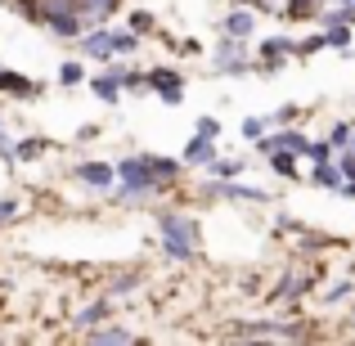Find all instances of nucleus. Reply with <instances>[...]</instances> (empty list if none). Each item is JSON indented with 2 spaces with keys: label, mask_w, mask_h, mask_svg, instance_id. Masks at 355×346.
Wrapping results in <instances>:
<instances>
[{
  "label": "nucleus",
  "mask_w": 355,
  "mask_h": 346,
  "mask_svg": "<svg viewBox=\"0 0 355 346\" xmlns=\"http://www.w3.org/2000/svg\"><path fill=\"white\" fill-rule=\"evenodd\" d=\"M157 230H162L166 257L189 261L193 252H198V225H193L189 216H180V211H162V216H157Z\"/></svg>",
  "instance_id": "nucleus-1"
},
{
  "label": "nucleus",
  "mask_w": 355,
  "mask_h": 346,
  "mask_svg": "<svg viewBox=\"0 0 355 346\" xmlns=\"http://www.w3.org/2000/svg\"><path fill=\"white\" fill-rule=\"evenodd\" d=\"M261 77H275V72H284L288 68V54H297V41L293 36H270V41H261Z\"/></svg>",
  "instance_id": "nucleus-2"
},
{
  "label": "nucleus",
  "mask_w": 355,
  "mask_h": 346,
  "mask_svg": "<svg viewBox=\"0 0 355 346\" xmlns=\"http://www.w3.org/2000/svg\"><path fill=\"white\" fill-rule=\"evenodd\" d=\"M148 90H153L157 99H162L166 108H175L184 99V77L180 68H148Z\"/></svg>",
  "instance_id": "nucleus-3"
},
{
  "label": "nucleus",
  "mask_w": 355,
  "mask_h": 346,
  "mask_svg": "<svg viewBox=\"0 0 355 346\" xmlns=\"http://www.w3.org/2000/svg\"><path fill=\"white\" fill-rule=\"evenodd\" d=\"M211 59H216V72H225V77H243V72H252L248 50H243L239 36H220V45H216Z\"/></svg>",
  "instance_id": "nucleus-4"
},
{
  "label": "nucleus",
  "mask_w": 355,
  "mask_h": 346,
  "mask_svg": "<svg viewBox=\"0 0 355 346\" xmlns=\"http://www.w3.org/2000/svg\"><path fill=\"white\" fill-rule=\"evenodd\" d=\"M257 148L261 153H275V148H288V153H297V157H306V148H311V139L302 135V130H275V135H261L257 139Z\"/></svg>",
  "instance_id": "nucleus-5"
},
{
  "label": "nucleus",
  "mask_w": 355,
  "mask_h": 346,
  "mask_svg": "<svg viewBox=\"0 0 355 346\" xmlns=\"http://www.w3.org/2000/svg\"><path fill=\"white\" fill-rule=\"evenodd\" d=\"M77 175L81 184H95V189H113L117 184V166H108V162H77Z\"/></svg>",
  "instance_id": "nucleus-6"
},
{
  "label": "nucleus",
  "mask_w": 355,
  "mask_h": 346,
  "mask_svg": "<svg viewBox=\"0 0 355 346\" xmlns=\"http://www.w3.org/2000/svg\"><path fill=\"white\" fill-rule=\"evenodd\" d=\"M220 32H225V36H239V41H248V36L257 32V9H252V5H239L234 14H225Z\"/></svg>",
  "instance_id": "nucleus-7"
},
{
  "label": "nucleus",
  "mask_w": 355,
  "mask_h": 346,
  "mask_svg": "<svg viewBox=\"0 0 355 346\" xmlns=\"http://www.w3.org/2000/svg\"><path fill=\"white\" fill-rule=\"evenodd\" d=\"M81 54H86V59H113V32L86 27V32H81Z\"/></svg>",
  "instance_id": "nucleus-8"
},
{
  "label": "nucleus",
  "mask_w": 355,
  "mask_h": 346,
  "mask_svg": "<svg viewBox=\"0 0 355 346\" xmlns=\"http://www.w3.org/2000/svg\"><path fill=\"white\" fill-rule=\"evenodd\" d=\"M0 90H5V95H14V99H36V95H41V86H36V81H27L23 72H14V68H0Z\"/></svg>",
  "instance_id": "nucleus-9"
},
{
  "label": "nucleus",
  "mask_w": 355,
  "mask_h": 346,
  "mask_svg": "<svg viewBox=\"0 0 355 346\" xmlns=\"http://www.w3.org/2000/svg\"><path fill=\"white\" fill-rule=\"evenodd\" d=\"M211 157H216V139H207V135H193L189 144H184V157H180V166H207Z\"/></svg>",
  "instance_id": "nucleus-10"
},
{
  "label": "nucleus",
  "mask_w": 355,
  "mask_h": 346,
  "mask_svg": "<svg viewBox=\"0 0 355 346\" xmlns=\"http://www.w3.org/2000/svg\"><path fill=\"white\" fill-rule=\"evenodd\" d=\"M121 9V0H77V14L86 18L90 27H99V23H108V18H113Z\"/></svg>",
  "instance_id": "nucleus-11"
},
{
  "label": "nucleus",
  "mask_w": 355,
  "mask_h": 346,
  "mask_svg": "<svg viewBox=\"0 0 355 346\" xmlns=\"http://www.w3.org/2000/svg\"><path fill=\"white\" fill-rule=\"evenodd\" d=\"M108 315H113V297H99V302L81 306V311L72 315V324H77V329H95V324H104Z\"/></svg>",
  "instance_id": "nucleus-12"
},
{
  "label": "nucleus",
  "mask_w": 355,
  "mask_h": 346,
  "mask_svg": "<svg viewBox=\"0 0 355 346\" xmlns=\"http://www.w3.org/2000/svg\"><path fill=\"white\" fill-rule=\"evenodd\" d=\"M86 333H90L95 346H126V342H135L121 324H95V329H86Z\"/></svg>",
  "instance_id": "nucleus-13"
},
{
  "label": "nucleus",
  "mask_w": 355,
  "mask_h": 346,
  "mask_svg": "<svg viewBox=\"0 0 355 346\" xmlns=\"http://www.w3.org/2000/svg\"><path fill=\"white\" fill-rule=\"evenodd\" d=\"M302 293H311V275H306V270H293V275L275 288V302H293V297H302Z\"/></svg>",
  "instance_id": "nucleus-14"
},
{
  "label": "nucleus",
  "mask_w": 355,
  "mask_h": 346,
  "mask_svg": "<svg viewBox=\"0 0 355 346\" xmlns=\"http://www.w3.org/2000/svg\"><path fill=\"white\" fill-rule=\"evenodd\" d=\"M144 162H148V171H153V180H157V184H171L175 175H180V162H175V157H157V153H144Z\"/></svg>",
  "instance_id": "nucleus-15"
},
{
  "label": "nucleus",
  "mask_w": 355,
  "mask_h": 346,
  "mask_svg": "<svg viewBox=\"0 0 355 346\" xmlns=\"http://www.w3.org/2000/svg\"><path fill=\"white\" fill-rule=\"evenodd\" d=\"M311 184H320V189H342V171H338V162H315L311 166Z\"/></svg>",
  "instance_id": "nucleus-16"
},
{
  "label": "nucleus",
  "mask_w": 355,
  "mask_h": 346,
  "mask_svg": "<svg viewBox=\"0 0 355 346\" xmlns=\"http://www.w3.org/2000/svg\"><path fill=\"white\" fill-rule=\"evenodd\" d=\"M41 153H50V139H41V135H27V139H18V144H14L18 162H36Z\"/></svg>",
  "instance_id": "nucleus-17"
},
{
  "label": "nucleus",
  "mask_w": 355,
  "mask_h": 346,
  "mask_svg": "<svg viewBox=\"0 0 355 346\" xmlns=\"http://www.w3.org/2000/svg\"><path fill=\"white\" fill-rule=\"evenodd\" d=\"M90 86H95V95L104 99V104H121V81L113 77V72H99Z\"/></svg>",
  "instance_id": "nucleus-18"
},
{
  "label": "nucleus",
  "mask_w": 355,
  "mask_h": 346,
  "mask_svg": "<svg viewBox=\"0 0 355 346\" xmlns=\"http://www.w3.org/2000/svg\"><path fill=\"white\" fill-rule=\"evenodd\" d=\"M324 45H329V50L351 54V23H333V27H324Z\"/></svg>",
  "instance_id": "nucleus-19"
},
{
  "label": "nucleus",
  "mask_w": 355,
  "mask_h": 346,
  "mask_svg": "<svg viewBox=\"0 0 355 346\" xmlns=\"http://www.w3.org/2000/svg\"><path fill=\"white\" fill-rule=\"evenodd\" d=\"M315 14H320V0H288L284 5V18H293V23H306Z\"/></svg>",
  "instance_id": "nucleus-20"
},
{
  "label": "nucleus",
  "mask_w": 355,
  "mask_h": 346,
  "mask_svg": "<svg viewBox=\"0 0 355 346\" xmlns=\"http://www.w3.org/2000/svg\"><path fill=\"white\" fill-rule=\"evenodd\" d=\"M207 171L216 175V180H234V175H243V162H239V157H211Z\"/></svg>",
  "instance_id": "nucleus-21"
},
{
  "label": "nucleus",
  "mask_w": 355,
  "mask_h": 346,
  "mask_svg": "<svg viewBox=\"0 0 355 346\" xmlns=\"http://www.w3.org/2000/svg\"><path fill=\"white\" fill-rule=\"evenodd\" d=\"M270 166H275L279 175H288V180H297V153H288V148H275V153H266Z\"/></svg>",
  "instance_id": "nucleus-22"
},
{
  "label": "nucleus",
  "mask_w": 355,
  "mask_h": 346,
  "mask_svg": "<svg viewBox=\"0 0 355 346\" xmlns=\"http://www.w3.org/2000/svg\"><path fill=\"white\" fill-rule=\"evenodd\" d=\"M81 81H86V68H81L77 59H68V63H59V86H81Z\"/></svg>",
  "instance_id": "nucleus-23"
},
{
  "label": "nucleus",
  "mask_w": 355,
  "mask_h": 346,
  "mask_svg": "<svg viewBox=\"0 0 355 346\" xmlns=\"http://www.w3.org/2000/svg\"><path fill=\"white\" fill-rule=\"evenodd\" d=\"M135 45H139V36L130 32V27H126V32H113V59H117V54H130Z\"/></svg>",
  "instance_id": "nucleus-24"
},
{
  "label": "nucleus",
  "mask_w": 355,
  "mask_h": 346,
  "mask_svg": "<svg viewBox=\"0 0 355 346\" xmlns=\"http://www.w3.org/2000/svg\"><path fill=\"white\" fill-rule=\"evenodd\" d=\"M153 14H148V9H135V14H130V32H135V36H148V32H153Z\"/></svg>",
  "instance_id": "nucleus-25"
},
{
  "label": "nucleus",
  "mask_w": 355,
  "mask_h": 346,
  "mask_svg": "<svg viewBox=\"0 0 355 346\" xmlns=\"http://www.w3.org/2000/svg\"><path fill=\"white\" fill-rule=\"evenodd\" d=\"M266 130H270V121H266V117H248V121H243V139H252V144H257Z\"/></svg>",
  "instance_id": "nucleus-26"
},
{
  "label": "nucleus",
  "mask_w": 355,
  "mask_h": 346,
  "mask_svg": "<svg viewBox=\"0 0 355 346\" xmlns=\"http://www.w3.org/2000/svg\"><path fill=\"white\" fill-rule=\"evenodd\" d=\"M351 135H355L351 121H338V126H333V135H329V144H333V148H347V144H351Z\"/></svg>",
  "instance_id": "nucleus-27"
},
{
  "label": "nucleus",
  "mask_w": 355,
  "mask_h": 346,
  "mask_svg": "<svg viewBox=\"0 0 355 346\" xmlns=\"http://www.w3.org/2000/svg\"><path fill=\"white\" fill-rule=\"evenodd\" d=\"M320 50H329V45H324V32H320V36H306V41H297V54H302V59H311V54H320Z\"/></svg>",
  "instance_id": "nucleus-28"
},
{
  "label": "nucleus",
  "mask_w": 355,
  "mask_h": 346,
  "mask_svg": "<svg viewBox=\"0 0 355 346\" xmlns=\"http://www.w3.org/2000/svg\"><path fill=\"white\" fill-rule=\"evenodd\" d=\"M306 157H311V162H329V157H338V148H333L329 139H320V144L306 148Z\"/></svg>",
  "instance_id": "nucleus-29"
},
{
  "label": "nucleus",
  "mask_w": 355,
  "mask_h": 346,
  "mask_svg": "<svg viewBox=\"0 0 355 346\" xmlns=\"http://www.w3.org/2000/svg\"><path fill=\"white\" fill-rule=\"evenodd\" d=\"M14 216H18V198H0V230H5Z\"/></svg>",
  "instance_id": "nucleus-30"
},
{
  "label": "nucleus",
  "mask_w": 355,
  "mask_h": 346,
  "mask_svg": "<svg viewBox=\"0 0 355 346\" xmlns=\"http://www.w3.org/2000/svg\"><path fill=\"white\" fill-rule=\"evenodd\" d=\"M126 293H135V275H117L113 279V297H126Z\"/></svg>",
  "instance_id": "nucleus-31"
},
{
  "label": "nucleus",
  "mask_w": 355,
  "mask_h": 346,
  "mask_svg": "<svg viewBox=\"0 0 355 346\" xmlns=\"http://www.w3.org/2000/svg\"><path fill=\"white\" fill-rule=\"evenodd\" d=\"M347 293H351V279H342V284H333L329 293H324V302L333 306V302H342V297H347Z\"/></svg>",
  "instance_id": "nucleus-32"
},
{
  "label": "nucleus",
  "mask_w": 355,
  "mask_h": 346,
  "mask_svg": "<svg viewBox=\"0 0 355 346\" xmlns=\"http://www.w3.org/2000/svg\"><path fill=\"white\" fill-rule=\"evenodd\" d=\"M198 135L216 139V135H220V121H216V117H198Z\"/></svg>",
  "instance_id": "nucleus-33"
},
{
  "label": "nucleus",
  "mask_w": 355,
  "mask_h": 346,
  "mask_svg": "<svg viewBox=\"0 0 355 346\" xmlns=\"http://www.w3.org/2000/svg\"><path fill=\"white\" fill-rule=\"evenodd\" d=\"M293 117H297V104H284V108H279V113L270 117V121H275V126H288Z\"/></svg>",
  "instance_id": "nucleus-34"
},
{
  "label": "nucleus",
  "mask_w": 355,
  "mask_h": 346,
  "mask_svg": "<svg viewBox=\"0 0 355 346\" xmlns=\"http://www.w3.org/2000/svg\"><path fill=\"white\" fill-rule=\"evenodd\" d=\"M342 5H347V9H355V0H342Z\"/></svg>",
  "instance_id": "nucleus-35"
},
{
  "label": "nucleus",
  "mask_w": 355,
  "mask_h": 346,
  "mask_svg": "<svg viewBox=\"0 0 355 346\" xmlns=\"http://www.w3.org/2000/svg\"><path fill=\"white\" fill-rule=\"evenodd\" d=\"M0 139H5V126H0Z\"/></svg>",
  "instance_id": "nucleus-36"
},
{
  "label": "nucleus",
  "mask_w": 355,
  "mask_h": 346,
  "mask_svg": "<svg viewBox=\"0 0 355 346\" xmlns=\"http://www.w3.org/2000/svg\"><path fill=\"white\" fill-rule=\"evenodd\" d=\"M320 5H333V0H320Z\"/></svg>",
  "instance_id": "nucleus-37"
},
{
  "label": "nucleus",
  "mask_w": 355,
  "mask_h": 346,
  "mask_svg": "<svg viewBox=\"0 0 355 346\" xmlns=\"http://www.w3.org/2000/svg\"><path fill=\"white\" fill-rule=\"evenodd\" d=\"M14 5H23V0H14Z\"/></svg>",
  "instance_id": "nucleus-38"
}]
</instances>
